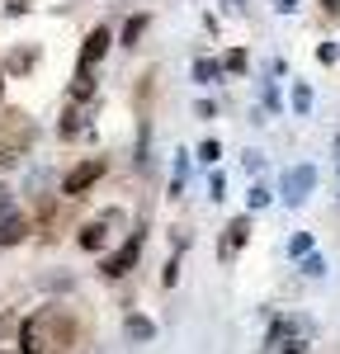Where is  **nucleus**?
Wrapping results in <instances>:
<instances>
[{
    "label": "nucleus",
    "instance_id": "obj_1",
    "mask_svg": "<svg viewBox=\"0 0 340 354\" xmlns=\"http://www.w3.org/2000/svg\"><path fill=\"white\" fill-rule=\"evenodd\" d=\"M76 340V326L62 307H43L19 326V354H66Z\"/></svg>",
    "mask_w": 340,
    "mask_h": 354
},
{
    "label": "nucleus",
    "instance_id": "obj_2",
    "mask_svg": "<svg viewBox=\"0 0 340 354\" xmlns=\"http://www.w3.org/2000/svg\"><path fill=\"white\" fill-rule=\"evenodd\" d=\"M28 142H33V123H28L19 109L5 113V118H0V165H15L28 151Z\"/></svg>",
    "mask_w": 340,
    "mask_h": 354
},
{
    "label": "nucleus",
    "instance_id": "obj_3",
    "mask_svg": "<svg viewBox=\"0 0 340 354\" xmlns=\"http://www.w3.org/2000/svg\"><path fill=\"white\" fill-rule=\"evenodd\" d=\"M312 189H317V165H293V170L283 175V185H279V198L288 208H303Z\"/></svg>",
    "mask_w": 340,
    "mask_h": 354
},
{
    "label": "nucleus",
    "instance_id": "obj_4",
    "mask_svg": "<svg viewBox=\"0 0 340 354\" xmlns=\"http://www.w3.org/2000/svg\"><path fill=\"white\" fill-rule=\"evenodd\" d=\"M142 241H147V236H142V232H133V236L118 245L113 255H104V265H100V270L109 274V279H123V274H128V270L142 260Z\"/></svg>",
    "mask_w": 340,
    "mask_h": 354
},
{
    "label": "nucleus",
    "instance_id": "obj_5",
    "mask_svg": "<svg viewBox=\"0 0 340 354\" xmlns=\"http://www.w3.org/2000/svg\"><path fill=\"white\" fill-rule=\"evenodd\" d=\"M100 175H104V161H100V156H90V161H81L76 170H71V175H66L62 194H71V198H76V194H85L90 185H95V180H100Z\"/></svg>",
    "mask_w": 340,
    "mask_h": 354
},
{
    "label": "nucleus",
    "instance_id": "obj_6",
    "mask_svg": "<svg viewBox=\"0 0 340 354\" xmlns=\"http://www.w3.org/2000/svg\"><path fill=\"white\" fill-rule=\"evenodd\" d=\"M109 43H113V33H109L104 24H100V28H90V38H85V48H81V66H76V71H90V66H95L100 57L109 53Z\"/></svg>",
    "mask_w": 340,
    "mask_h": 354
},
{
    "label": "nucleus",
    "instance_id": "obj_7",
    "mask_svg": "<svg viewBox=\"0 0 340 354\" xmlns=\"http://www.w3.org/2000/svg\"><path fill=\"white\" fill-rule=\"evenodd\" d=\"M246 236H251V218H232V222H227V232H223V245H218V255H223V260H232V255L246 245Z\"/></svg>",
    "mask_w": 340,
    "mask_h": 354
},
{
    "label": "nucleus",
    "instance_id": "obj_8",
    "mask_svg": "<svg viewBox=\"0 0 340 354\" xmlns=\"http://www.w3.org/2000/svg\"><path fill=\"white\" fill-rule=\"evenodd\" d=\"M109 222H118V213H104L100 222H85V227H81V245H85V250H100V245H104Z\"/></svg>",
    "mask_w": 340,
    "mask_h": 354
},
{
    "label": "nucleus",
    "instance_id": "obj_9",
    "mask_svg": "<svg viewBox=\"0 0 340 354\" xmlns=\"http://www.w3.org/2000/svg\"><path fill=\"white\" fill-rule=\"evenodd\" d=\"M194 81H203V85L223 81V62H213V57H198V62H194Z\"/></svg>",
    "mask_w": 340,
    "mask_h": 354
},
{
    "label": "nucleus",
    "instance_id": "obj_10",
    "mask_svg": "<svg viewBox=\"0 0 340 354\" xmlns=\"http://www.w3.org/2000/svg\"><path fill=\"white\" fill-rule=\"evenodd\" d=\"M28 236V218H10L5 227H0V245H15Z\"/></svg>",
    "mask_w": 340,
    "mask_h": 354
},
{
    "label": "nucleus",
    "instance_id": "obj_11",
    "mask_svg": "<svg viewBox=\"0 0 340 354\" xmlns=\"http://www.w3.org/2000/svg\"><path fill=\"white\" fill-rule=\"evenodd\" d=\"M123 330H128V340H151V335H156V326H151L147 317H138V312L123 322Z\"/></svg>",
    "mask_w": 340,
    "mask_h": 354
},
{
    "label": "nucleus",
    "instance_id": "obj_12",
    "mask_svg": "<svg viewBox=\"0 0 340 354\" xmlns=\"http://www.w3.org/2000/svg\"><path fill=\"white\" fill-rule=\"evenodd\" d=\"M142 33H147V15H133V19L123 24V48H133V43H138Z\"/></svg>",
    "mask_w": 340,
    "mask_h": 354
},
{
    "label": "nucleus",
    "instance_id": "obj_13",
    "mask_svg": "<svg viewBox=\"0 0 340 354\" xmlns=\"http://www.w3.org/2000/svg\"><path fill=\"white\" fill-rule=\"evenodd\" d=\"M71 95H76V100H90V95H95V81H90V71H76V81H71Z\"/></svg>",
    "mask_w": 340,
    "mask_h": 354
},
{
    "label": "nucleus",
    "instance_id": "obj_14",
    "mask_svg": "<svg viewBox=\"0 0 340 354\" xmlns=\"http://www.w3.org/2000/svg\"><path fill=\"white\" fill-rule=\"evenodd\" d=\"M312 109V90L308 85H293V113H308Z\"/></svg>",
    "mask_w": 340,
    "mask_h": 354
},
{
    "label": "nucleus",
    "instance_id": "obj_15",
    "mask_svg": "<svg viewBox=\"0 0 340 354\" xmlns=\"http://www.w3.org/2000/svg\"><path fill=\"white\" fill-rule=\"evenodd\" d=\"M303 274H312V279H321V274H326V260H321L317 250H312V255H303Z\"/></svg>",
    "mask_w": 340,
    "mask_h": 354
},
{
    "label": "nucleus",
    "instance_id": "obj_16",
    "mask_svg": "<svg viewBox=\"0 0 340 354\" xmlns=\"http://www.w3.org/2000/svg\"><path fill=\"white\" fill-rule=\"evenodd\" d=\"M288 255H312V236L308 232H298V236L288 241Z\"/></svg>",
    "mask_w": 340,
    "mask_h": 354
},
{
    "label": "nucleus",
    "instance_id": "obj_17",
    "mask_svg": "<svg viewBox=\"0 0 340 354\" xmlns=\"http://www.w3.org/2000/svg\"><path fill=\"white\" fill-rule=\"evenodd\" d=\"M76 133H81V113L66 109V118H62V137H76Z\"/></svg>",
    "mask_w": 340,
    "mask_h": 354
},
{
    "label": "nucleus",
    "instance_id": "obj_18",
    "mask_svg": "<svg viewBox=\"0 0 340 354\" xmlns=\"http://www.w3.org/2000/svg\"><path fill=\"white\" fill-rule=\"evenodd\" d=\"M218 156H223V147H218V142H213V137H208V142H203V147H198V161H218Z\"/></svg>",
    "mask_w": 340,
    "mask_h": 354
},
{
    "label": "nucleus",
    "instance_id": "obj_19",
    "mask_svg": "<svg viewBox=\"0 0 340 354\" xmlns=\"http://www.w3.org/2000/svg\"><path fill=\"white\" fill-rule=\"evenodd\" d=\"M33 57H38V53H24V48H19V53L10 57V71H28V66H33Z\"/></svg>",
    "mask_w": 340,
    "mask_h": 354
},
{
    "label": "nucleus",
    "instance_id": "obj_20",
    "mask_svg": "<svg viewBox=\"0 0 340 354\" xmlns=\"http://www.w3.org/2000/svg\"><path fill=\"white\" fill-rule=\"evenodd\" d=\"M223 71H246V53H241V48H236V53H227Z\"/></svg>",
    "mask_w": 340,
    "mask_h": 354
},
{
    "label": "nucleus",
    "instance_id": "obj_21",
    "mask_svg": "<svg viewBox=\"0 0 340 354\" xmlns=\"http://www.w3.org/2000/svg\"><path fill=\"white\" fill-rule=\"evenodd\" d=\"M208 194H213V198H223V194H227V180H223V170H213V180H208Z\"/></svg>",
    "mask_w": 340,
    "mask_h": 354
},
{
    "label": "nucleus",
    "instance_id": "obj_22",
    "mask_svg": "<svg viewBox=\"0 0 340 354\" xmlns=\"http://www.w3.org/2000/svg\"><path fill=\"white\" fill-rule=\"evenodd\" d=\"M270 203V189L265 185H251V208H265Z\"/></svg>",
    "mask_w": 340,
    "mask_h": 354
},
{
    "label": "nucleus",
    "instance_id": "obj_23",
    "mask_svg": "<svg viewBox=\"0 0 340 354\" xmlns=\"http://www.w3.org/2000/svg\"><path fill=\"white\" fill-rule=\"evenodd\" d=\"M15 218V213H10V189H5V185H0V227H5V222Z\"/></svg>",
    "mask_w": 340,
    "mask_h": 354
},
{
    "label": "nucleus",
    "instance_id": "obj_24",
    "mask_svg": "<svg viewBox=\"0 0 340 354\" xmlns=\"http://www.w3.org/2000/svg\"><path fill=\"white\" fill-rule=\"evenodd\" d=\"M317 57H321V62L331 66V62H336V57H340V48H336V43H321V48H317Z\"/></svg>",
    "mask_w": 340,
    "mask_h": 354
},
{
    "label": "nucleus",
    "instance_id": "obj_25",
    "mask_svg": "<svg viewBox=\"0 0 340 354\" xmlns=\"http://www.w3.org/2000/svg\"><path fill=\"white\" fill-rule=\"evenodd\" d=\"M317 5H321L326 15H340V0H317Z\"/></svg>",
    "mask_w": 340,
    "mask_h": 354
},
{
    "label": "nucleus",
    "instance_id": "obj_26",
    "mask_svg": "<svg viewBox=\"0 0 340 354\" xmlns=\"http://www.w3.org/2000/svg\"><path fill=\"white\" fill-rule=\"evenodd\" d=\"M283 354H308V345H303V340H288V350Z\"/></svg>",
    "mask_w": 340,
    "mask_h": 354
},
{
    "label": "nucleus",
    "instance_id": "obj_27",
    "mask_svg": "<svg viewBox=\"0 0 340 354\" xmlns=\"http://www.w3.org/2000/svg\"><path fill=\"white\" fill-rule=\"evenodd\" d=\"M279 10H298V0H279Z\"/></svg>",
    "mask_w": 340,
    "mask_h": 354
},
{
    "label": "nucleus",
    "instance_id": "obj_28",
    "mask_svg": "<svg viewBox=\"0 0 340 354\" xmlns=\"http://www.w3.org/2000/svg\"><path fill=\"white\" fill-rule=\"evenodd\" d=\"M336 165H340V137H336Z\"/></svg>",
    "mask_w": 340,
    "mask_h": 354
},
{
    "label": "nucleus",
    "instance_id": "obj_29",
    "mask_svg": "<svg viewBox=\"0 0 340 354\" xmlns=\"http://www.w3.org/2000/svg\"><path fill=\"white\" fill-rule=\"evenodd\" d=\"M0 95H5V71H0Z\"/></svg>",
    "mask_w": 340,
    "mask_h": 354
}]
</instances>
